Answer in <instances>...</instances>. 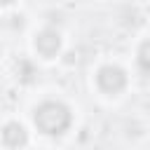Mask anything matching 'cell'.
<instances>
[{
    "instance_id": "1",
    "label": "cell",
    "mask_w": 150,
    "mask_h": 150,
    "mask_svg": "<svg viewBox=\"0 0 150 150\" xmlns=\"http://www.w3.org/2000/svg\"><path fill=\"white\" fill-rule=\"evenodd\" d=\"M35 127L49 136H59L70 127V110L59 101H47L35 108Z\"/></svg>"
},
{
    "instance_id": "2",
    "label": "cell",
    "mask_w": 150,
    "mask_h": 150,
    "mask_svg": "<svg viewBox=\"0 0 150 150\" xmlns=\"http://www.w3.org/2000/svg\"><path fill=\"white\" fill-rule=\"evenodd\" d=\"M96 82H98V87H101L103 91L117 94V91L124 89L127 75H124V70L117 68V66H103V68L98 70V75H96Z\"/></svg>"
},
{
    "instance_id": "3",
    "label": "cell",
    "mask_w": 150,
    "mask_h": 150,
    "mask_svg": "<svg viewBox=\"0 0 150 150\" xmlns=\"http://www.w3.org/2000/svg\"><path fill=\"white\" fill-rule=\"evenodd\" d=\"M35 49L42 54V56H47V59H52L59 49H61V38H59V33L56 30H42V33H38V38H35Z\"/></svg>"
},
{
    "instance_id": "4",
    "label": "cell",
    "mask_w": 150,
    "mask_h": 150,
    "mask_svg": "<svg viewBox=\"0 0 150 150\" xmlns=\"http://www.w3.org/2000/svg\"><path fill=\"white\" fill-rule=\"evenodd\" d=\"M2 141H5L7 145H12V148H19V145H26L28 136H26V129H23L21 124L9 122V124L2 129Z\"/></svg>"
},
{
    "instance_id": "5",
    "label": "cell",
    "mask_w": 150,
    "mask_h": 150,
    "mask_svg": "<svg viewBox=\"0 0 150 150\" xmlns=\"http://www.w3.org/2000/svg\"><path fill=\"white\" fill-rule=\"evenodd\" d=\"M138 66L143 70H150V40L143 42L141 49H138Z\"/></svg>"
},
{
    "instance_id": "6",
    "label": "cell",
    "mask_w": 150,
    "mask_h": 150,
    "mask_svg": "<svg viewBox=\"0 0 150 150\" xmlns=\"http://www.w3.org/2000/svg\"><path fill=\"white\" fill-rule=\"evenodd\" d=\"M0 2H14V0H0Z\"/></svg>"
}]
</instances>
